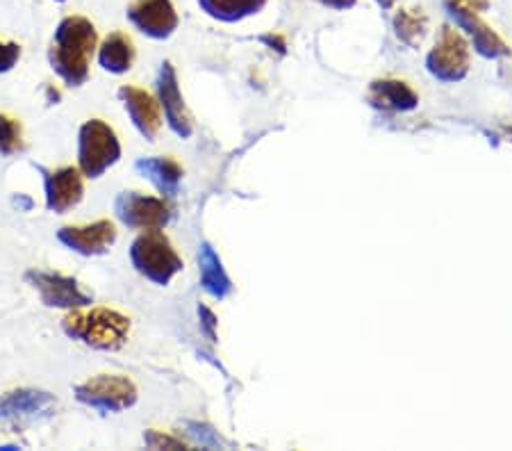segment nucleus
I'll return each instance as SVG.
<instances>
[{"mask_svg": "<svg viewBox=\"0 0 512 451\" xmlns=\"http://www.w3.org/2000/svg\"><path fill=\"white\" fill-rule=\"evenodd\" d=\"M130 262L137 274L155 285H169L183 272V260L169 237L160 231H144L130 246Z\"/></svg>", "mask_w": 512, "mask_h": 451, "instance_id": "obj_3", "label": "nucleus"}, {"mask_svg": "<svg viewBox=\"0 0 512 451\" xmlns=\"http://www.w3.org/2000/svg\"><path fill=\"white\" fill-rule=\"evenodd\" d=\"M135 44L128 35L123 32H112L107 35L101 46L96 48V57H98V67L107 73H114V76H121V73H128L135 64Z\"/></svg>", "mask_w": 512, "mask_h": 451, "instance_id": "obj_17", "label": "nucleus"}, {"mask_svg": "<svg viewBox=\"0 0 512 451\" xmlns=\"http://www.w3.org/2000/svg\"><path fill=\"white\" fill-rule=\"evenodd\" d=\"M144 442H146V447H151V449H187L183 440L162 436L160 431H146Z\"/></svg>", "mask_w": 512, "mask_h": 451, "instance_id": "obj_24", "label": "nucleus"}, {"mask_svg": "<svg viewBox=\"0 0 512 451\" xmlns=\"http://www.w3.org/2000/svg\"><path fill=\"white\" fill-rule=\"evenodd\" d=\"M317 3L328 7V10L346 12V10H351V7H355V3H358V0H317Z\"/></svg>", "mask_w": 512, "mask_h": 451, "instance_id": "obj_28", "label": "nucleus"}, {"mask_svg": "<svg viewBox=\"0 0 512 451\" xmlns=\"http://www.w3.org/2000/svg\"><path fill=\"white\" fill-rule=\"evenodd\" d=\"M396 37H399L403 44H408L415 48L421 39L426 35V28H428V21L426 16L421 14L419 10H401L399 14L394 16L392 21Z\"/></svg>", "mask_w": 512, "mask_h": 451, "instance_id": "obj_21", "label": "nucleus"}, {"mask_svg": "<svg viewBox=\"0 0 512 451\" xmlns=\"http://www.w3.org/2000/svg\"><path fill=\"white\" fill-rule=\"evenodd\" d=\"M62 331L89 349L119 351L128 342L130 319L110 308H94L89 313L76 308L62 319Z\"/></svg>", "mask_w": 512, "mask_h": 451, "instance_id": "obj_2", "label": "nucleus"}, {"mask_svg": "<svg viewBox=\"0 0 512 451\" xmlns=\"http://www.w3.org/2000/svg\"><path fill=\"white\" fill-rule=\"evenodd\" d=\"M119 101L123 103V110L128 112L132 126L137 128V133L148 142H153L158 137L162 128L160 117V105L155 103V98L146 92V89L123 85L119 89Z\"/></svg>", "mask_w": 512, "mask_h": 451, "instance_id": "obj_15", "label": "nucleus"}, {"mask_svg": "<svg viewBox=\"0 0 512 451\" xmlns=\"http://www.w3.org/2000/svg\"><path fill=\"white\" fill-rule=\"evenodd\" d=\"M23 151V128L10 114H0V158H12Z\"/></svg>", "mask_w": 512, "mask_h": 451, "instance_id": "obj_22", "label": "nucleus"}, {"mask_svg": "<svg viewBox=\"0 0 512 451\" xmlns=\"http://www.w3.org/2000/svg\"><path fill=\"white\" fill-rule=\"evenodd\" d=\"M444 10H447L451 21L456 23L460 30H465L467 35L472 37L478 55L487 57V60H499V57L510 55V48L506 41H503L490 26H485V23L478 19V12L465 10V7L449 3V0H444Z\"/></svg>", "mask_w": 512, "mask_h": 451, "instance_id": "obj_13", "label": "nucleus"}, {"mask_svg": "<svg viewBox=\"0 0 512 451\" xmlns=\"http://www.w3.org/2000/svg\"><path fill=\"white\" fill-rule=\"evenodd\" d=\"M449 3H456L460 7H465V10H472V12H485L487 7H490V0H449Z\"/></svg>", "mask_w": 512, "mask_h": 451, "instance_id": "obj_27", "label": "nucleus"}, {"mask_svg": "<svg viewBox=\"0 0 512 451\" xmlns=\"http://www.w3.org/2000/svg\"><path fill=\"white\" fill-rule=\"evenodd\" d=\"M374 3L381 7V10H392V7L396 5V0H374Z\"/></svg>", "mask_w": 512, "mask_h": 451, "instance_id": "obj_31", "label": "nucleus"}, {"mask_svg": "<svg viewBox=\"0 0 512 451\" xmlns=\"http://www.w3.org/2000/svg\"><path fill=\"white\" fill-rule=\"evenodd\" d=\"M98 48V32L85 16H64L53 32L48 64L64 85L82 87L89 80V67Z\"/></svg>", "mask_w": 512, "mask_h": 451, "instance_id": "obj_1", "label": "nucleus"}, {"mask_svg": "<svg viewBox=\"0 0 512 451\" xmlns=\"http://www.w3.org/2000/svg\"><path fill=\"white\" fill-rule=\"evenodd\" d=\"M128 21L144 37L164 41L178 30L180 19L171 0H135L128 7Z\"/></svg>", "mask_w": 512, "mask_h": 451, "instance_id": "obj_9", "label": "nucleus"}, {"mask_svg": "<svg viewBox=\"0 0 512 451\" xmlns=\"http://www.w3.org/2000/svg\"><path fill=\"white\" fill-rule=\"evenodd\" d=\"M26 281L28 285L35 287L46 308L76 310L92 306L94 301L92 292H87L73 276L44 272V269H28Z\"/></svg>", "mask_w": 512, "mask_h": 451, "instance_id": "obj_6", "label": "nucleus"}, {"mask_svg": "<svg viewBox=\"0 0 512 451\" xmlns=\"http://www.w3.org/2000/svg\"><path fill=\"white\" fill-rule=\"evenodd\" d=\"M267 0H198V7L214 21L239 23L260 14Z\"/></svg>", "mask_w": 512, "mask_h": 451, "instance_id": "obj_20", "label": "nucleus"}, {"mask_svg": "<svg viewBox=\"0 0 512 451\" xmlns=\"http://www.w3.org/2000/svg\"><path fill=\"white\" fill-rule=\"evenodd\" d=\"M114 215L135 231H162L171 221L169 205L142 192H121L114 199Z\"/></svg>", "mask_w": 512, "mask_h": 451, "instance_id": "obj_8", "label": "nucleus"}, {"mask_svg": "<svg viewBox=\"0 0 512 451\" xmlns=\"http://www.w3.org/2000/svg\"><path fill=\"white\" fill-rule=\"evenodd\" d=\"M189 429V433H192L194 438H198V442H201V445H208V447H217V445H221V440H219V436L217 433H214L212 429H208V426H203V424H187Z\"/></svg>", "mask_w": 512, "mask_h": 451, "instance_id": "obj_26", "label": "nucleus"}, {"mask_svg": "<svg viewBox=\"0 0 512 451\" xmlns=\"http://www.w3.org/2000/svg\"><path fill=\"white\" fill-rule=\"evenodd\" d=\"M53 3H66V0H53Z\"/></svg>", "mask_w": 512, "mask_h": 451, "instance_id": "obj_32", "label": "nucleus"}, {"mask_svg": "<svg viewBox=\"0 0 512 451\" xmlns=\"http://www.w3.org/2000/svg\"><path fill=\"white\" fill-rule=\"evenodd\" d=\"M198 317H201V328L203 333L208 335V340L210 342L217 340V326H219L217 315H214L208 306H198Z\"/></svg>", "mask_w": 512, "mask_h": 451, "instance_id": "obj_25", "label": "nucleus"}, {"mask_svg": "<svg viewBox=\"0 0 512 451\" xmlns=\"http://www.w3.org/2000/svg\"><path fill=\"white\" fill-rule=\"evenodd\" d=\"M369 103L378 110L410 112L419 105V98L403 80H374L369 87Z\"/></svg>", "mask_w": 512, "mask_h": 451, "instance_id": "obj_16", "label": "nucleus"}, {"mask_svg": "<svg viewBox=\"0 0 512 451\" xmlns=\"http://www.w3.org/2000/svg\"><path fill=\"white\" fill-rule=\"evenodd\" d=\"M135 169L139 176L158 187L164 196H176L183 183V167L171 158H139L135 162Z\"/></svg>", "mask_w": 512, "mask_h": 451, "instance_id": "obj_19", "label": "nucleus"}, {"mask_svg": "<svg viewBox=\"0 0 512 451\" xmlns=\"http://www.w3.org/2000/svg\"><path fill=\"white\" fill-rule=\"evenodd\" d=\"M73 397L82 406L98 410L101 415L121 413V410L135 406L139 399L135 383L119 374H101L94 376V379H87L85 383H78L73 388Z\"/></svg>", "mask_w": 512, "mask_h": 451, "instance_id": "obj_5", "label": "nucleus"}, {"mask_svg": "<svg viewBox=\"0 0 512 451\" xmlns=\"http://www.w3.org/2000/svg\"><path fill=\"white\" fill-rule=\"evenodd\" d=\"M158 98L160 108L164 112V119H167L169 130L180 139H189L194 133L192 119H189L185 98L180 94L178 85V73L173 69L171 62H164L158 73Z\"/></svg>", "mask_w": 512, "mask_h": 451, "instance_id": "obj_12", "label": "nucleus"}, {"mask_svg": "<svg viewBox=\"0 0 512 451\" xmlns=\"http://www.w3.org/2000/svg\"><path fill=\"white\" fill-rule=\"evenodd\" d=\"M37 171L44 176V199L46 210L55 212V215H64L71 208L82 201L85 194V185H82V174L76 167H62V169H46L41 164H35Z\"/></svg>", "mask_w": 512, "mask_h": 451, "instance_id": "obj_11", "label": "nucleus"}, {"mask_svg": "<svg viewBox=\"0 0 512 451\" xmlns=\"http://www.w3.org/2000/svg\"><path fill=\"white\" fill-rule=\"evenodd\" d=\"M57 410L53 395L41 390H12L0 397V422H35Z\"/></svg>", "mask_w": 512, "mask_h": 451, "instance_id": "obj_14", "label": "nucleus"}, {"mask_svg": "<svg viewBox=\"0 0 512 451\" xmlns=\"http://www.w3.org/2000/svg\"><path fill=\"white\" fill-rule=\"evenodd\" d=\"M262 44H267V46H271V48H274L276 46V51L278 53H285V39L283 37H278V35H264L262 37Z\"/></svg>", "mask_w": 512, "mask_h": 451, "instance_id": "obj_29", "label": "nucleus"}, {"mask_svg": "<svg viewBox=\"0 0 512 451\" xmlns=\"http://www.w3.org/2000/svg\"><path fill=\"white\" fill-rule=\"evenodd\" d=\"M21 60V46L14 41H0V76L10 73Z\"/></svg>", "mask_w": 512, "mask_h": 451, "instance_id": "obj_23", "label": "nucleus"}, {"mask_svg": "<svg viewBox=\"0 0 512 451\" xmlns=\"http://www.w3.org/2000/svg\"><path fill=\"white\" fill-rule=\"evenodd\" d=\"M198 269H201V287L212 299L224 301L233 292V281L226 274L224 262L208 242H203L198 249Z\"/></svg>", "mask_w": 512, "mask_h": 451, "instance_id": "obj_18", "label": "nucleus"}, {"mask_svg": "<svg viewBox=\"0 0 512 451\" xmlns=\"http://www.w3.org/2000/svg\"><path fill=\"white\" fill-rule=\"evenodd\" d=\"M426 69L442 82L465 80L469 73V46L465 37L451 26H444L440 41L426 57Z\"/></svg>", "mask_w": 512, "mask_h": 451, "instance_id": "obj_7", "label": "nucleus"}, {"mask_svg": "<svg viewBox=\"0 0 512 451\" xmlns=\"http://www.w3.org/2000/svg\"><path fill=\"white\" fill-rule=\"evenodd\" d=\"M57 242L78 256H105L117 242V228L107 219H98L87 226H62L57 231Z\"/></svg>", "mask_w": 512, "mask_h": 451, "instance_id": "obj_10", "label": "nucleus"}, {"mask_svg": "<svg viewBox=\"0 0 512 451\" xmlns=\"http://www.w3.org/2000/svg\"><path fill=\"white\" fill-rule=\"evenodd\" d=\"M12 203H14L16 208H19V210H23V212H30V210H32V205H35V201H32L30 196H26V194H19V196H14Z\"/></svg>", "mask_w": 512, "mask_h": 451, "instance_id": "obj_30", "label": "nucleus"}, {"mask_svg": "<svg viewBox=\"0 0 512 451\" xmlns=\"http://www.w3.org/2000/svg\"><path fill=\"white\" fill-rule=\"evenodd\" d=\"M121 160V142L114 130L101 119H89L78 130V169L96 180Z\"/></svg>", "mask_w": 512, "mask_h": 451, "instance_id": "obj_4", "label": "nucleus"}]
</instances>
